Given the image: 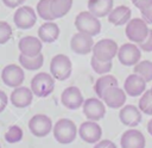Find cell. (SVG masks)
<instances>
[{
	"label": "cell",
	"instance_id": "2e32d148",
	"mask_svg": "<svg viewBox=\"0 0 152 148\" xmlns=\"http://www.w3.org/2000/svg\"><path fill=\"white\" fill-rule=\"evenodd\" d=\"M126 97H127V94H126L125 90L120 88L119 86H113L103 92L102 100L104 101V104L108 107L119 109V107H122L124 104L126 103Z\"/></svg>",
	"mask_w": 152,
	"mask_h": 148
},
{
	"label": "cell",
	"instance_id": "ffe728a7",
	"mask_svg": "<svg viewBox=\"0 0 152 148\" xmlns=\"http://www.w3.org/2000/svg\"><path fill=\"white\" fill-rule=\"evenodd\" d=\"M119 119L124 125L134 128L141 122V111L134 105H125L119 111Z\"/></svg>",
	"mask_w": 152,
	"mask_h": 148
},
{
	"label": "cell",
	"instance_id": "5bb4252c",
	"mask_svg": "<svg viewBox=\"0 0 152 148\" xmlns=\"http://www.w3.org/2000/svg\"><path fill=\"white\" fill-rule=\"evenodd\" d=\"M61 101H62V105L65 106L66 109L77 110L83 105L84 98H83V94L81 93V90L78 87L69 86L62 92Z\"/></svg>",
	"mask_w": 152,
	"mask_h": 148
},
{
	"label": "cell",
	"instance_id": "484cf974",
	"mask_svg": "<svg viewBox=\"0 0 152 148\" xmlns=\"http://www.w3.org/2000/svg\"><path fill=\"white\" fill-rule=\"evenodd\" d=\"M72 6V0H51L50 8L55 19L62 18L69 13Z\"/></svg>",
	"mask_w": 152,
	"mask_h": 148
},
{
	"label": "cell",
	"instance_id": "f546056e",
	"mask_svg": "<svg viewBox=\"0 0 152 148\" xmlns=\"http://www.w3.org/2000/svg\"><path fill=\"white\" fill-rule=\"evenodd\" d=\"M23 129L19 125H11L5 132V140L8 143H18L23 140Z\"/></svg>",
	"mask_w": 152,
	"mask_h": 148
},
{
	"label": "cell",
	"instance_id": "f1b7e54d",
	"mask_svg": "<svg viewBox=\"0 0 152 148\" xmlns=\"http://www.w3.org/2000/svg\"><path fill=\"white\" fill-rule=\"evenodd\" d=\"M90 64H91L93 70H94L95 73L100 74V75H103V74L109 73L110 69L113 68V63H112V61H108V62L100 61V60H97L95 56H91Z\"/></svg>",
	"mask_w": 152,
	"mask_h": 148
},
{
	"label": "cell",
	"instance_id": "7a4b0ae2",
	"mask_svg": "<svg viewBox=\"0 0 152 148\" xmlns=\"http://www.w3.org/2000/svg\"><path fill=\"white\" fill-rule=\"evenodd\" d=\"M75 27L77 29V31L88 33L94 37L101 32L102 25L96 16H94L89 11H82L75 18Z\"/></svg>",
	"mask_w": 152,
	"mask_h": 148
},
{
	"label": "cell",
	"instance_id": "cb8c5ba5",
	"mask_svg": "<svg viewBox=\"0 0 152 148\" xmlns=\"http://www.w3.org/2000/svg\"><path fill=\"white\" fill-rule=\"evenodd\" d=\"M118 85H119L118 79H116L114 75H110V74H103V75H101V76L95 81L94 91H95L97 98L102 99L103 92H104L106 90H108L109 87H113V86H118Z\"/></svg>",
	"mask_w": 152,
	"mask_h": 148
},
{
	"label": "cell",
	"instance_id": "8992f818",
	"mask_svg": "<svg viewBox=\"0 0 152 148\" xmlns=\"http://www.w3.org/2000/svg\"><path fill=\"white\" fill-rule=\"evenodd\" d=\"M118 50H119V47L115 41L110 38H103L94 44L91 53H93V56H95L97 60L108 62L116 56Z\"/></svg>",
	"mask_w": 152,
	"mask_h": 148
},
{
	"label": "cell",
	"instance_id": "d590c367",
	"mask_svg": "<svg viewBox=\"0 0 152 148\" xmlns=\"http://www.w3.org/2000/svg\"><path fill=\"white\" fill-rule=\"evenodd\" d=\"M7 104H8V97H7V94L4 91L0 90V113L6 109Z\"/></svg>",
	"mask_w": 152,
	"mask_h": 148
},
{
	"label": "cell",
	"instance_id": "603a6c76",
	"mask_svg": "<svg viewBox=\"0 0 152 148\" xmlns=\"http://www.w3.org/2000/svg\"><path fill=\"white\" fill-rule=\"evenodd\" d=\"M113 0H88V11L97 18L107 17L113 7Z\"/></svg>",
	"mask_w": 152,
	"mask_h": 148
},
{
	"label": "cell",
	"instance_id": "74e56055",
	"mask_svg": "<svg viewBox=\"0 0 152 148\" xmlns=\"http://www.w3.org/2000/svg\"><path fill=\"white\" fill-rule=\"evenodd\" d=\"M141 12V18L147 23V24H152V13H151V8L140 11Z\"/></svg>",
	"mask_w": 152,
	"mask_h": 148
},
{
	"label": "cell",
	"instance_id": "ba28073f",
	"mask_svg": "<svg viewBox=\"0 0 152 148\" xmlns=\"http://www.w3.org/2000/svg\"><path fill=\"white\" fill-rule=\"evenodd\" d=\"M1 80L6 86L12 88L21 86V84L25 80L24 68L14 63L5 66L4 69L1 70Z\"/></svg>",
	"mask_w": 152,
	"mask_h": 148
},
{
	"label": "cell",
	"instance_id": "9c48e42d",
	"mask_svg": "<svg viewBox=\"0 0 152 148\" xmlns=\"http://www.w3.org/2000/svg\"><path fill=\"white\" fill-rule=\"evenodd\" d=\"M14 25L20 30L31 29L37 21V13L31 6H19L13 14Z\"/></svg>",
	"mask_w": 152,
	"mask_h": 148
},
{
	"label": "cell",
	"instance_id": "b9f144b4",
	"mask_svg": "<svg viewBox=\"0 0 152 148\" xmlns=\"http://www.w3.org/2000/svg\"><path fill=\"white\" fill-rule=\"evenodd\" d=\"M0 148H1V146H0Z\"/></svg>",
	"mask_w": 152,
	"mask_h": 148
},
{
	"label": "cell",
	"instance_id": "52a82bcc",
	"mask_svg": "<svg viewBox=\"0 0 152 148\" xmlns=\"http://www.w3.org/2000/svg\"><path fill=\"white\" fill-rule=\"evenodd\" d=\"M30 132L36 137H45L52 131V121L44 113H37L28 121Z\"/></svg>",
	"mask_w": 152,
	"mask_h": 148
},
{
	"label": "cell",
	"instance_id": "d4e9b609",
	"mask_svg": "<svg viewBox=\"0 0 152 148\" xmlns=\"http://www.w3.org/2000/svg\"><path fill=\"white\" fill-rule=\"evenodd\" d=\"M18 60H19L20 66L27 70H38L44 64V55L43 54H39L37 56H33V57L25 56V55L20 54Z\"/></svg>",
	"mask_w": 152,
	"mask_h": 148
},
{
	"label": "cell",
	"instance_id": "ac0fdd59",
	"mask_svg": "<svg viewBox=\"0 0 152 148\" xmlns=\"http://www.w3.org/2000/svg\"><path fill=\"white\" fill-rule=\"evenodd\" d=\"M121 148H145L146 140L141 131L137 129L126 130L120 138Z\"/></svg>",
	"mask_w": 152,
	"mask_h": 148
},
{
	"label": "cell",
	"instance_id": "277c9868",
	"mask_svg": "<svg viewBox=\"0 0 152 148\" xmlns=\"http://www.w3.org/2000/svg\"><path fill=\"white\" fill-rule=\"evenodd\" d=\"M50 73L56 80L59 81L69 79L72 73L71 60L64 54L55 55L50 61Z\"/></svg>",
	"mask_w": 152,
	"mask_h": 148
},
{
	"label": "cell",
	"instance_id": "83f0119b",
	"mask_svg": "<svg viewBox=\"0 0 152 148\" xmlns=\"http://www.w3.org/2000/svg\"><path fill=\"white\" fill-rule=\"evenodd\" d=\"M50 2H51V0H39L37 4V11L36 12L45 21H53L55 20V17L51 13Z\"/></svg>",
	"mask_w": 152,
	"mask_h": 148
},
{
	"label": "cell",
	"instance_id": "9a60e30c",
	"mask_svg": "<svg viewBox=\"0 0 152 148\" xmlns=\"http://www.w3.org/2000/svg\"><path fill=\"white\" fill-rule=\"evenodd\" d=\"M18 48H19L20 54H23L25 56L33 57V56L42 54L43 42L39 39V37L25 36V37L20 38V41L18 42Z\"/></svg>",
	"mask_w": 152,
	"mask_h": 148
},
{
	"label": "cell",
	"instance_id": "d6a6232c",
	"mask_svg": "<svg viewBox=\"0 0 152 148\" xmlns=\"http://www.w3.org/2000/svg\"><path fill=\"white\" fill-rule=\"evenodd\" d=\"M138 47L142 51H146V53H151L152 51V30L151 29H150V32H148V36L146 37V39L144 42L139 43Z\"/></svg>",
	"mask_w": 152,
	"mask_h": 148
},
{
	"label": "cell",
	"instance_id": "6da1fadb",
	"mask_svg": "<svg viewBox=\"0 0 152 148\" xmlns=\"http://www.w3.org/2000/svg\"><path fill=\"white\" fill-rule=\"evenodd\" d=\"M78 129L76 128V124L74 121L69 118H61L58 119L52 129V134L55 140L58 143L62 144H69L75 141Z\"/></svg>",
	"mask_w": 152,
	"mask_h": 148
},
{
	"label": "cell",
	"instance_id": "4316f807",
	"mask_svg": "<svg viewBox=\"0 0 152 148\" xmlns=\"http://www.w3.org/2000/svg\"><path fill=\"white\" fill-rule=\"evenodd\" d=\"M133 73L140 75L146 82L152 81V61H148V60L139 61L134 66Z\"/></svg>",
	"mask_w": 152,
	"mask_h": 148
},
{
	"label": "cell",
	"instance_id": "30bf717a",
	"mask_svg": "<svg viewBox=\"0 0 152 148\" xmlns=\"http://www.w3.org/2000/svg\"><path fill=\"white\" fill-rule=\"evenodd\" d=\"M118 60L124 66H135L141 58V50L135 43H125L118 50Z\"/></svg>",
	"mask_w": 152,
	"mask_h": 148
},
{
	"label": "cell",
	"instance_id": "7402d4cb",
	"mask_svg": "<svg viewBox=\"0 0 152 148\" xmlns=\"http://www.w3.org/2000/svg\"><path fill=\"white\" fill-rule=\"evenodd\" d=\"M132 16V11L128 6L121 5L118 6L115 8H113L110 11V13L107 16L108 17V21L115 26H120V25H126Z\"/></svg>",
	"mask_w": 152,
	"mask_h": 148
},
{
	"label": "cell",
	"instance_id": "4dcf8cb0",
	"mask_svg": "<svg viewBox=\"0 0 152 148\" xmlns=\"http://www.w3.org/2000/svg\"><path fill=\"white\" fill-rule=\"evenodd\" d=\"M139 109L141 112L152 116V93L150 90L145 91L139 99Z\"/></svg>",
	"mask_w": 152,
	"mask_h": 148
},
{
	"label": "cell",
	"instance_id": "d6986e66",
	"mask_svg": "<svg viewBox=\"0 0 152 148\" xmlns=\"http://www.w3.org/2000/svg\"><path fill=\"white\" fill-rule=\"evenodd\" d=\"M124 90L129 97L141 95L146 91V81L135 73L129 74L124 82Z\"/></svg>",
	"mask_w": 152,
	"mask_h": 148
},
{
	"label": "cell",
	"instance_id": "f35d334b",
	"mask_svg": "<svg viewBox=\"0 0 152 148\" xmlns=\"http://www.w3.org/2000/svg\"><path fill=\"white\" fill-rule=\"evenodd\" d=\"M147 131H148V134L152 136V118L148 121V123H147Z\"/></svg>",
	"mask_w": 152,
	"mask_h": 148
},
{
	"label": "cell",
	"instance_id": "8d00e7d4",
	"mask_svg": "<svg viewBox=\"0 0 152 148\" xmlns=\"http://www.w3.org/2000/svg\"><path fill=\"white\" fill-rule=\"evenodd\" d=\"M25 0H2L4 5L10 7V8H15V7H19L21 6V4L24 2Z\"/></svg>",
	"mask_w": 152,
	"mask_h": 148
},
{
	"label": "cell",
	"instance_id": "44dd1931",
	"mask_svg": "<svg viewBox=\"0 0 152 148\" xmlns=\"http://www.w3.org/2000/svg\"><path fill=\"white\" fill-rule=\"evenodd\" d=\"M38 37L43 43H53L59 37V27L55 21H45L38 29Z\"/></svg>",
	"mask_w": 152,
	"mask_h": 148
},
{
	"label": "cell",
	"instance_id": "7c38bea8",
	"mask_svg": "<svg viewBox=\"0 0 152 148\" xmlns=\"http://www.w3.org/2000/svg\"><path fill=\"white\" fill-rule=\"evenodd\" d=\"M83 113L89 121H100L106 115V107L103 100L100 98H88L84 100L83 105Z\"/></svg>",
	"mask_w": 152,
	"mask_h": 148
},
{
	"label": "cell",
	"instance_id": "5b68a950",
	"mask_svg": "<svg viewBox=\"0 0 152 148\" xmlns=\"http://www.w3.org/2000/svg\"><path fill=\"white\" fill-rule=\"evenodd\" d=\"M148 32H150V29L147 26V23L142 18L129 19V21L126 24L125 33L128 41H131L132 43L139 44L144 42L148 36Z\"/></svg>",
	"mask_w": 152,
	"mask_h": 148
},
{
	"label": "cell",
	"instance_id": "8fae6325",
	"mask_svg": "<svg viewBox=\"0 0 152 148\" xmlns=\"http://www.w3.org/2000/svg\"><path fill=\"white\" fill-rule=\"evenodd\" d=\"M94 44L95 43H94L93 36H90L88 33H84V32H80V31L74 33L71 39H70L71 50L75 54H78V55L90 54V51H93Z\"/></svg>",
	"mask_w": 152,
	"mask_h": 148
},
{
	"label": "cell",
	"instance_id": "836d02e7",
	"mask_svg": "<svg viewBox=\"0 0 152 148\" xmlns=\"http://www.w3.org/2000/svg\"><path fill=\"white\" fill-rule=\"evenodd\" d=\"M132 2L139 11H144L152 7V0H132Z\"/></svg>",
	"mask_w": 152,
	"mask_h": 148
},
{
	"label": "cell",
	"instance_id": "e575fe53",
	"mask_svg": "<svg viewBox=\"0 0 152 148\" xmlns=\"http://www.w3.org/2000/svg\"><path fill=\"white\" fill-rule=\"evenodd\" d=\"M94 148H116V144L110 140H100L96 142Z\"/></svg>",
	"mask_w": 152,
	"mask_h": 148
},
{
	"label": "cell",
	"instance_id": "1f68e13d",
	"mask_svg": "<svg viewBox=\"0 0 152 148\" xmlns=\"http://www.w3.org/2000/svg\"><path fill=\"white\" fill-rule=\"evenodd\" d=\"M12 37V27L7 21H0V45L7 43Z\"/></svg>",
	"mask_w": 152,
	"mask_h": 148
},
{
	"label": "cell",
	"instance_id": "60d3db41",
	"mask_svg": "<svg viewBox=\"0 0 152 148\" xmlns=\"http://www.w3.org/2000/svg\"><path fill=\"white\" fill-rule=\"evenodd\" d=\"M151 13H152V7H151Z\"/></svg>",
	"mask_w": 152,
	"mask_h": 148
},
{
	"label": "cell",
	"instance_id": "3957f363",
	"mask_svg": "<svg viewBox=\"0 0 152 148\" xmlns=\"http://www.w3.org/2000/svg\"><path fill=\"white\" fill-rule=\"evenodd\" d=\"M55 78L49 73H37L31 80V90L38 98H45L53 92Z\"/></svg>",
	"mask_w": 152,
	"mask_h": 148
},
{
	"label": "cell",
	"instance_id": "ab89813d",
	"mask_svg": "<svg viewBox=\"0 0 152 148\" xmlns=\"http://www.w3.org/2000/svg\"><path fill=\"white\" fill-rule=\"evenodd\" d=\"M150 91H151V93H152V86H151V88H150Z\"/></svg>",
	"mask_w": 152,
	"mask_h": 148
},
{
	"label": "cell",
	"instance_id": "4fadbf2b",
	"mask_svg": "<svg viewBox=\"0 0 152 148\" xmlns=\"http://www.w3.org/2000/svg\"><path fill=\"white\" fill-rule=\"evenodd\" d=\"M78 135L87 143H96L101 140L102 128L95 121H86L80 125Z\"/></svg>",
	"mask_w": 152,
	"mask_h": 148
},
{
	"label": "cell",
	"instance_id": "e0dca14e",
	"mask_svg": "<svg viewBox=\"0 0 152 148\" xmlns=\"http://www.w3.org/2000/svg\"><path fill=\"white\" fill-rule=\"evenodd\" d=\"M32 99H33L32 90L25 86L15 87L10 95V101L12 103L13 106L18 109H24V107L30 106L32 103Z\"/></svg>",
	"mask_w": 152,
	"mask_h": 148
}]
</instances>
